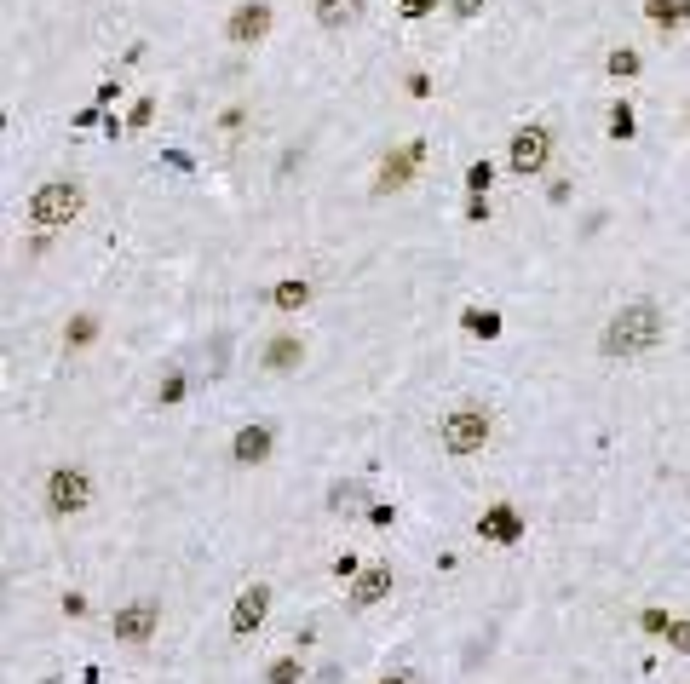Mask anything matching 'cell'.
<instances>
[{
	"label": "cell",
	"instance_id": "obj_1",
	"mask_svg": "<svg viewBox=\"0 0 690 684\" xmlns=\"http://www.w3.org/2000/svg\"><path fill=\"white\" fill-rule=\"evenodd\" d=\"M667 334V317L662 305H650V299H633V305H621L616 317L604 322V357H644V351H656Z\"/></svg>",
	"mask_w": 690,
	"mask_h": 684
},
{
	"label": "cell",
	"instance_id": "obj_2",
	"mask_svg": "<svg viewBox=\"0 0 690 684\" xmlns=\"http://www.w3.org/2000/svg\"><path fill=\"white\" fill-rule=\"evenodd\" d=\"M81 202H87V196H81V184L75 179H52V184H41V190L29 196L23 219H29L35 230H64L69 219L81 213Z\"/></svg>",
	"mask_w": 690,
	"mask_h": 684
},
{
	"label": "cell",
	"instance_id": "obj_3",
	"mask_svg": "<svg viewBox=\"0 0 690 684\" xmlns=\"http://www.w3.org/2000/svg\"><path fill=\"white\" fill-rule=\"evenodd\" d=\"M489 432H495V420H489V409H483V403H460V409L443 414V449H449L455 460L483 455Z\"/></svg>",
	"mask_w": 690,
	"mask_h": 684
},
{
	"label": "cell",
	"instance_id": "obj_4",
	"mask_svg": "<svg viewBox=\"0 0 690 684\" xmlns=\"http://www.w3.org/2000/svg\"><path fill=\"white\" fill-rule=\"evenodd\" d=\"M46 512L52 518H75V512H87L92 506V478L81 466H58V472H46Z\"/></svg>",
	"mask_w": 690,
	"mask_h": 684
},
{
	"label": "cell",
	"instance_id": "obj_5",
	"mask_svg": "<svg viewBox=\"0 0 690 684\" xmlns=\"http://www.w3.org/2000/svg\"><path fill=\"white\" fill-rule=\"evenodd\" d=\"M156 627H161V604L156 598H133V604H121V610L110 616L115 644H150L156 639Z\"/></svg>",
	"mask_w": 690,
	"mask_h": 684
},
{
	"label": "cell",
	"instance_id": "obj_6",
	"mask_svg": "<svg viewBox=\"0 0 690 684\" xmlns=\"http://www.w3.org/2000/svg\"><path fill=\"white\" fill-rule=\"evenodd\" d=\"M271 35V6L265 0H248V6H236L225 18V41L230 46H259Z\"/></svg>",
	"mask_w": 690,
	"mask_h": 684
},
{
	"label": "cell",
	"instance_id": "obj_7",
	"mask_svg": "<svg viewBox=\"0 0 690 684\" xmlns=\"http://www.w3.org/2000/svg\"><path fill=\"white\" fill-rule=\"evenodd\" d=\"M547 156H552V133L547 127H518L512 133V173H541L547 167Z\"/></svg>",
	"mask_w": 690,
	"mask_h": 684
},
{
	"label": "cell",
	"instance_id": "obj_8",
	"mask_svg": "<svg viewBox=\"0 0 690 684\" xmlns=\"http://www.w3.org/2000/svg\"><path fill=\"white\" fill-rule=\"evenodd\" d=\"M265 610H271V587H259V581H253L248 593L236 598V610H230V633H236V639H248V633H259V621H265Z\"/></svg>",
	"mask_w": 690,
	"mask_h": 684
},
{
	"label": "cell",
	"instance_id": "obj_9",
	"mask_svg": "<svg viewBox=\"0 0 690 684\" xmlns=\"http://www.w3.org/2000/svg\"><path fill=\"white\" fill-rule=\"evenodd\" d=\"M230 460H236V466H259V460H271V432H265V426H242L236 443H230Z\"/></svg>",
	"mask_w": 690,
	"mask_h": 684
},
{
	"label": "cell",
	"instance_id": "obj_10",
	"mask_svg": "<svg viewBox=\"0 0 690 684\" xmlns=\"http://www.w3.org/2000/svg\"><path fill=\"white\" fill-rule=\"evenodd\" d=\"M386 593H391V570L386 564H374V570H363L357 581H351V604H357V610H374Z\"/></svg>",
	"mask_w": 690,
	"mask_h": 684
},
{
	"label": "cell",
	"instance_id": "obj_11",
	"mask_svg": "<svg viewBox=\"0 0 690 684\" xmlns=\"http://www.w3.org/2000/svg\"><path fill=\"white\" fill-rule=\"evenodd\" d=\"M299 363H305V345H299V334H276V340L265 345V368H271V374H294Z\"/></svg>",
	"mask_w": 690,
	"mask_h": 684
},
{
	"label": "cell",
	"instance_id": "obj_12",
	"mask_svg": "<svg viewBox=\"0 0 690 684\" xmlns=\"http://www.w3.org/2000/svg\"><path fill=\"white\" fill-rule=\"evenodd\" d=\"M414 161H420V144H409V150H397V156L380 161V179H374V190H403L414 173Z\"/></svg>",
	"mask_w": 690,
	"mask_h": 684
},
{
	"label": "cell",
	"instance_id": "obj_13",
	"mask_svg": "<svg viewBox=\"0 0 690 684\" xmlns=\"http://www.w3.org/2000/svg\"><path fill=\"white\" fill-rule=\"evenodd\" d=\"M311 12H317L322 29H345V23H357L368 12V0H311Z\"/></svg>",
	"mask_w": 690,
	"mask_h": 684
},
{
	"label": "cell",
	"instance_id": "obj_14",
	"mask_svg": "<svg viewBox=\"0 0 690 684\" xmlns=\"http://www.w3.org/2000/svg\"><path fill=\"white\" fill-rule=\"evenodd\" d=\"M478 535H489V541H518L524 524H518V512H512V506H489V512H483V524H478Z\"/></svg>",
	"mask_w": 690,
	"mask_h": 684
},
{
	"label": "cell",
	"instance_id": "obj_15",
	"mask_svg": "<svg viewBox=\"0 0 690 684\" xmlns=\"http://www.w3.org/2000/svg\"><path fill=\"white\" fill-rule=\"evenodd\" d=\"M305 299H311V282H305V276H288V282H276V288H271L276 311H299Z\"/></svg>",
	"mask_w": 690,
	"mask_h": 684
},
{
	"label": "cell",
	"instance_id": "obj_16",
	"mask_svg": "<svg viewBox=\"0 0 690 684\" xmlns=\"http://www.w3.org/2000/svg\"><path fill=\"white\" fill-rule=\"evenodd\" d=\"M92 340H98V317H92V311H87V317H75L64 328V345H69V351H81V345H92Z\"/></svg>",
	"mask_w": 690,
	"mask_h": 684
},
{
	"label": "cell",
	"instance_id": "obj_17",
	"mask_svg": "<svg viewBox=\"0 0 690 684\" xmlns=\"http://www.w3.org/2000/svg\"><path fill=\"white\" fill-rule=\"evenodd\" d=\"M460 322H466V334H483V340H495V334H501V317H495V311H478V305H472Z\"/></svg>",
	"mask_w": 690,
	"mask_h": 684
},
{
	"label": "cell",
	"instance_id": "obj_18",
	"mask_svg": "<svg viewBox=\"0 0 690 684\" xmlns=\"http://www.w3.org/2000/svg\"><path fill=\"white\" fill-rule=\"evenodd\" d=\"M265 679H271V684H299V656H276Z\"/></svg>",
	"mask_w": 690,
	"mask_h": 684
},
{
	"label": "cell",
	"instance_id": "obj_19",
	"mask_svg": "<svg viewBox=\"0 0 690 684\" xmlns=\"http://www.w3.org/2000/svg\"><path fill=\"white\" fill-rule=\"evenodd\" d=\"M328 501H334V512H351V506L363 501V483H340V489H334Z\"/></svg>",
	"mask_w": 690,
	"mask_h": 684
},
{
	"label": "cell",
	"instance_id": "obj_20",
	"mask_svg": "<svg viewBox=\"0 0 690 684\" xmlns=\"http://www.w3.org/2000/svg\"><path fill=\"white\" fill-rule=\"evenodd\" d=\"M610 138H633V110H627V104L610 110Z\"/></svg>",
	"mask_w": 690,
	"mask_h": 684
},
{
	"label": "cell",
	"instance_id": "obj_21",
	"mask_svg": "<svg viewBox=\"0 0 690 684\" xmlns=\"http://www.w3.org/2000/svg\"><path fill=\"white\" fill-rule=\"evenodd\" d=\"M489 179H495V167H489V161H472V167H466V184H472V190H489Z\"/></svg>",
	"mask_w": 690,
	"mask_h": 684
},
{
	"label": "cell",
	"instance_id": "obj_22",
	"mask_svg": "<svg viewBox=\"0 0 690 684\" xmlns=\"http://www.w3.org/2000/svg\"><path fill=\"white\" fill-rule=\"evenodd\" d=\"M662 633H667V644H673V650H685V656H690V621H667Z\"/></svg>",
	"mask_w": 690,
	"mask_h": 684
},
{
	"label": "cell",
	"instance_id": "obj_23",
	"mask_svg": "<svg viewBox=\"0 0 690 684\" xmlns=\"http://www.w3.org/2000/svg\"><path fill=\"white\" fill-rule=\"evenodd\" d=\"M610 75H639V52H610Z\"/></svg>",
	"mask_w": 690,
	"mask_h": 684
},
{
	"label": "cell",
	"instance_id": "obj_24",
	"mask_svg": "<svg viewBox=\"0 0 690 684\" xmlns=\"http://www.w3.org/2000/svg\"><path fill=\"white\" fill-rule=\"evenodd\" d=\"M242 127H248V115H242V110H230V115H225V127H219V133H225L230 144H236V133H242Z\"/></svg>",
	"mask_w": 690,
	"mask_h": 684
},
{
	"label": "cell",
	"instance_id": "obj_25",
	"mask_svg": "<svg viewBox=\"0 0 690 684\" xmlns=\"http://www.w3.org/2000/svg\"><path fill=\"white\" fill-rule=\"evenodd\" d=\"M432 6H437V0H403V18H426Z\"/></svg>",
	"mask_w": 690,
	"mask_h": 684
},
{
	"label": "cell",
	"instance_id": "obj_26",
	"mask_svg": "<svg viewBox=\"0 0 690 684\" xmlns=\"http://www.w3.org/2000/svg\"><path fill=\"white\" fill-rule=\"evenodd\" d=\"M179 397H184V380H179V374H173V380L161 386V403H179Z\"/></svg>",
	"mask_w": 690,
	"mask_h": 684
},
{
	"label": "cell",
	"instance_id": "obj_27",
	"mask_svg": "<svg viewBox=\"0 0 690 684\" xmlns=\"http://www.w3.org/2000/svg\"><path fill=\"white\" fill-rule=\"evenodd\" d=\"M455 12H460V18H472V12H478V0H455Z\"/></svg>",
	"mask_w": 690,
	"mask_h": 684
},
{
	"label": "cell",
	"instance_id": "obj_28",
	"mask_svg": "<svg viewBox=\"0 0 690 684\" xmlns=\"http://www.w3.org/2000/svg\"><path fill=\"white\" fill-rule=\"evenodd\" d=\"M380 684H414V673H386Z\"/></svg>",
	"mask_w": 690,
	"mask_h": 684
},
{
	"label": "cell",
	"instance_id": "obj_29",
	"mask_svg": "<svg viewBox=\"0 0 690 684\" xmlns=\"http://www.w3.org/2000/svg\"><path fill=\"white\" fill-rule=\"evenodd\" d=\"M41 684H58V679H41Z\"/></svg>",
	"mask_w": 690,
	"mask_h": 684
}]
</instances>
